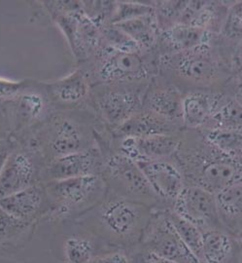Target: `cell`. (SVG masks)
<instances>
[{"instance_id":"6da1fadb","label":"cell","mask_w":242,"mask_h":263,"mask_svg":"<svg viewBox=\"0 0 242 263\" xmlns=\"http://www.w3.org/2000/svg\"><path fill=\"white\" fill-rule=\"evenodd\" d=\"M186 185H194L218 194L242 182V161L216 149L198 130L181 133V143L174 156Z\"/></svg>"},{"instance_id":"7a4b0ae2","label":"cell","mask_w":242,"mask_h":263,"mask_svg":"<svg viewBox=\"0 0 242 263\" xmlns=\"http://www.w3.org/2000/svg\"><path fill=\"white\" fill-rule=\"evenodd\" d=\"M154 211L144 203L107 193L99 205L83 215L82 222L112 250L129 252L141 243Z\"/></svg>"},{"instance_id":"3957f363","label":"cell","mask_w":242,"mask_h":263,"mask_svg":"<svg viewBox=\"0 0 242 263\" xmlns=\"http://www.w3.org/2000/svg\"><path fill=\"white\" fill-rule=\"evenodd\" d=\"M212 45L159 56L158 70L182 92L217 91L215 86L228 82V68Z\"/></svg>"},{"instance_id":"277c9868","label":"cell","mask_w":242,"mask_h":263,"mask_svg":"<svg viewBox=\"0 0 242 263\" xmlns=\"http://www.w3.org/2000/svg\"><path fill=\"white\" fill-rule=\"evenodd\" d=\"M51 217L83 216L99 205L107 196L108 187L103 176H87L44 182Z\"/></svg>"},{"instance_id":"5b68a950","label":"cell","mask_w":242,"mask_h":263,"mask_svg":"<svg viewBox=\"0 0 242 263\" xmlns=\"http://www.w3.org/2000/svg\"><path fill=\"white\" fill-rule=\"evenodd\" d=\"M103 179L108 193L138 201L155 210H166L138 164L119 151L104 157Z\"/></svg>"},{"instance_id":"8992f818","label":"cell","mask_w":242,"mask_h":263,"mask_svg":"<svg viewBox=\"0 0 242 263\" xmlns=\"http://www.w3.org/2000/svg\"><path fill=\"white\" fill-rule=\"evenodd\" d=\"M97 76L105 84L134 83L149 79L152 68L141 52L117 51L100 45Z\"/></svg>"},{"instance_id":"52a82bcc","label":"cell","mask_w":242,"mask_h":263,"mask_svg":"<svg viewBox=\"0 0 242 263\" xmlns=\"http://www.w3.org/2000/svg\"><path fill=\"white\" fill-rule=\"evenodd\" d=\"M171 210L203 232L223 229L214 194L203 188L186 185Z\"/></svg>"},{"instance_id":"ba28073f","label":"cell","mask_w":242,"mask_h":263,"mask_svg":"<svg viewBox=\"0 0 242 263\" xmlns=\"http://www.w3.org/2000/svg\"><path fill=\"white\" fill-rule=\"evenodd\" d=\"M112 85L98 98L97 104L103 119L113 130L130 120L143 109V99L147 89L125 87L124 84Z\"/></svg>"},{"instance_id":"9c48e42d","label":"cell","mask_w":242,"mask_h":263,"mask_svg":"<svg viewBox=\"0 0 242 263\" xmlns=\"http://www.w3.org/2000/svg\"><path fill=\"white\" fill-rule=\"evenodd\" d=\"M104 157L97 148L68 154L50 160L41 170L40 179L44 182L73 179L87 176H102Z\"/></svg>"},{"instance_id":"30bf717a","label":"cell","mask_w":242,"mask_h":263,"mask_svg":"<svg viewBox=\"0 0 242 263\" xmlns=\"http://www.w3.org/2000/svg\"><path fill=\"white\" fill-rule=\"evenodd\" d=\"M158 196L163 207L171 209L186 186L180 168L173 159L136 162Z\"/></svg>"},{"instance_id":"8fae6325","label":"cell","mask_w":242,"mask_h":263,"mask_svg":"<svg viewBox=\"0 0 242 263\" xmlns=\"http://www.w3.org/2000/svg\"><path fill=\"white\" fill-rule=\"evenodd\" d=\"M184 96L176 85L164 76H154L144 94L143 109L183 126L182 104Z\"/></svg>"},{"instance_id":"7c38bea8","label":"cell","mask_w":242,"mask_h":263,"mask_svg":"<svg viewBox=\"0 0 242 263\" xmlns=\"http://www.w3.org/2000/svg\"><path fill=\"white\" fill-rule=\"evenodd\" d=\"M181 143V134L121 139L118 151L135 162L173 159Z\"/></svg>"},{"instance_id":"4fadbf2b","label":"cell","mask_w":242,"mask_h":263,"mask_svg":"<svg viewBox=\"0 0 242 263\" xmlns=\"http://www.w3.org/2000/svg\"><path fill=\"white\" fill-rule=\"evenodd\" d=\"M223 91H193L184 96L182 122L187 130H201L228 101Z\"/></svg>"},{"instance_id":"5bb4252c","label":"cell","mask_w":242,"mask_h":263,"mask_svg":"<svg viewBox=\"0 0 242 263\" xmlns=\"http://www.w3.org/2000/svg\"><path fill=\"white\" fill-rule=\"evenodd\" d=\"M38 177L36 163L28 152L13 151L0 173V199L38 183Z\"/></svg>"},{"instance_id":"9a60e30c","label":"cell","mask_w":242,"mask_h":263,"mask_svg":"<svg viewBox=\"0 0 242 263\" xmlns=\"http://www.w3.org/2000/svg\"><path fill=\"white\" fill-rule=\"evenodd\" d=\"M215 34L204 28L177 24L160 31L157 48L159 56L185 52L213 43Z\"/></svg>"},{"instance_id":"2e32d148","label":"cell","mask_w":242,"mask_h":263,"mask_svg":"<svg viewBox=\"0 0 242 263\" xmlns=\"http://www.w3.org/2000/svg\"><path fill=\"white\" fill-rule=\"evenodd\" d=\"M184 131L180 124L169 121L149 110L142 109L130 120L114 129L115 135L120 138H146L159 135H176Z\"/></svg>"},{"instance_id":"e0dca14e","label":"cell","mask_w":242,"mask_h":263,"mask_svg":"<svg viewBox=\"0 0 242 263\" xmlns=\"http://www.w3.org/2000/svg\"><path fill=\"white\" fill-rule=\"evenodd\" d=\"M45 204L48 205L44 184L35 183L15 194L0 199V209L23 220L36 221Z\"/></svg>"},{"instance_id":"ac0fdd59","label":"cell","mask_w":242,"mask_h":263,"mask_svg":"<svg viewBox=\"0 0 242 263\" xmlns=\"http://www.w3.org/2000/svg\"><path fill=\"white\" fill-rule=\"evenodd\" d=\"M48 148L52 158L88 151L82 132L74 123L66 118L55 119L48 133ZM50 159V160H51Z\"/></svg>"},{"instance_id":"d6986e66","label":"cell","mask_w":242,"mask_h":263,"mask_svg":"<svg viewBox=\"0 0 242 263\" xmlns=\"http://www.w3.org/2000/svg\"><path fill=\"white\" fill-rule=\"evenodd\" d=\"M204 233L201 263H238L242 249L234 236L224 229Z\"/></svg>"},{"instance_id":"ffe728a7","label":"cell","mask_w":242,"mask_h":263,"mask_svg":"<svg viewBox=\"0 0 242 263\" xmlns=\"http://www.w3.org/2000/svg\"><path fill=\"white\" fill-rule=\"evenodd\" d=\"M215 196L224 230L236 235L242 227V182L224 189Z\"/></svg>"},{"instance_id":"44dd1931","label":"cell","mask_w":242,"mask_h":263,"mask_svg":"<svg viewBox=\"0 0 242 263\" xmlns=\"http://www.w3.org/2000/svg\"><path fill=\"white\" fill-rule=\"evenodd\" d=\"M115 26L130 36L137 44L142 53L152 51L157 47L160 29L158 28L156 12Z\"/></svg>"},{"instance_id":"7402d4cb","label":"cell","mask_w":242,"mask_h":263,"mask_svg":"<svg viewBox=\"0 0 242 263\" xmlns=\"http://www.w3.org/2000/svg\"><path fill=\"white\" fill-rule=\"evenodd\" d=\"M48 90L58 101L67 104L83 100L89 93V82L84 72L76 70L71 74L48 84Z\"/></svg>"},{"instance_id":"603a6c76","label":"cell","mask_w":242,"mask_h":263,"mask_svg":"<svg viewBox=\"0 0 242 263\" xmlns=\"http://www.w3.org/2000/svg\"><path fill=\"white\" fill-rule=\"evenodd\" d=\"M198 131L216 149L231 158L242 161V130L213 128Z\"/></svg>"},{"instance_id":"cb8c5ba5","label":"cell","mask_w":242,"mask_h":263,"mask_svg":"<svg viewBox=\"0 0 242 263\" xmlns=\"http://www.w3.org/2000/svg\"><path fill=\"white\" fill-rule=\"evenodd\" d=\"M35 222L10 216L0 209V248L18 247L28 241Z\"/></svg>"},{"instance_id":"d4e9b609","label":"cell","mask_w":242,"mask_h":263,"mask_svg":"<svg viewBox=\"0 0 242 263\" xmlns=\"http://www.w3.org/2000/svg\"><path fill=\"white\" fill-rule=\"evenodd\" d=\"M168 217L174 226L178 235L183 240L190 251L195 254L196 258L201 263L203 258V246H204V233L196 226L189 222L183 217L178 216L171 209L167 210Z\"/></svg>"},{"instance_id":"484cf974","label":"cell","mask_w":242,"mask_h":263,"mask_svg":"<svg viewBox=\"0 0 242 263\" xmlns=\"http://www.w3.org/2000/svg\"><path fill=\"white\" fill-rule=\"evenodd\" d=\"M92 240L86 237L72 236L68 237L64 243V254L66 263H90L97 254H103L98 252V249Z\"/></svg>"},{"instance_id":"4316f807","label":"cell","mask_w":242,"mask_h":263,"mask_svg":"<svg viewBox=\"0 0 242 263\" xmlns=\"http://www.w3.org/2000/svg\"><path fill=\"white\" fill-rule=\"evenodd\" d=\"M213 128L242 130V106L237 104L232 97H229L228 101L204 129Z\"/></svg>"},{"instance_id":"83f0119b","label":"cell","mask_w":242,"mask_h":263,"mask_svg":"<svg viewBox=\"0 0 242 263\" xmlns=\"http://www.w3.org/2000/svg\"><path fill=\"white\" fill-rule=\"evenodd\" d=\"M158 28L164 31L179 23L188 1H158L153 2Z\"/></svg>"},{"instance_id":"f1b7e54d","label":"cell","mask_w":242,"mask_h":263,"mask_svg":"<svg viewBox=\"0 0 242 263\" xmlns=\"http://www.w3.org/2000/svg\"><path fill=\"white\" fill-rule=\"evenodd\" d=\"M155 13L153 2L142 3L133 1L116 2V7L112 15L110 24L117 25L123 22L136 19Z\"/></svg>"},{"instance_id":"f546056e","label":"cell","mask_w":242,"mask_h":263,"mask_svg":"<svg viewBox=\"0 0 242 263\" xmlns=\"http://www.w3.org/2000/svg\"><path fill=\"white\" fill-rule=\"evenodd\" d=\"M220 34L226 40L238 42L242 40V1L233 2L227 11Z\"/></svg>"},{"instance_id":"4dcf8cb0","label":"cell","mask_w":242,"mask_h":263,"mask_svg":"<svg viewBox=\"0 0 242 263\" xmlns=\"http://www.w3.org/2000/svg\"><path fill=\"white\" fill-rule=\"evenodd\" d=\"M127 254L129 255L130 263H175L150 252L140 245L127 252Z\"/></svg>"},{"instance_id":"1f68e13d","label":"cell","mask_w":242,"mask_h":263,"mask_svg":"<svg viewBox=\"0 0 242 263\" xmlns=\"http://www.w3.org/2000/svg\"><path fill=\"white\" fill-rule=\"evenodd\" d=\"M19 107L30 118L37 117L43 109V101L37 95H25L22 97Z\"/></svg>"},{"instance_id":"d6a6232c","label":"cell","mask_w":242,"mask_h":263,"mask_svg":"<svg viewBox=\"0 0 242 263\" xmlns=\"http://www.w3.org/2000/svg\"><path fill=\"white\" fill-rule=\"evenodd\" d=\"M90 263H130V258L127 252L115 250L95 255Z\"/></svg>"},{"instance_id":"836d02e7","label":"cell","mask_w":242,"mask_h":263,"mask_svg":"<svg viewBox=\"0 0 242 263\" xmlns=\"http://www.w3.org/2000/svg\"><path fill=\"white\" fill-rule=\"evenodd\" d=\"M24 87L25 83L22 81L15 82L0 78V101L15 98Z\"/></svg>"},{"instance_id":"e575fe53","label":"cell","mask_w":242,"mask_h":263,"mask_svg":"<svg viewBox=\"0 0 242 263\" xmlns=\"http://www.w3.org/2000/svg\"><path fill=\"white\" fill-rule=\"evenodd\" d=\"M233 100L242 106V76H238L233 82L232 94L229 95Z\"/></svg>"},{"instance_id":"d590c367","label":"cell","mask_w":242,"mask_h":263,"mask_svg":"<svg viewBox=\"0 0 242 263\" xmlns=\"http://www.w3.org/2000/svg\"><path fill=\"white\" fill-rule=\"evenodd\" d=\"M12 152H13V149L9 144L0 142V173Z\"/></svg>"},{"instance_id":"8d00e7d4","label":"cell","mask_w":242,"mask_h":263,"mask_svg":"<svg viewBox=\"0 0 242 263\" xmlns=\"http://www.w3.org/2000/svg\"><path fill=\"white\" fill-rule=\"evenodd\" d=\"M237 59H238L239 65L242 67V40L240 41L239 45H238V48H237Z\"/></svg>"},{"instance_id":"74e56055","label":"cell","mask_w":242,"mask_h":263,"mask_svg":"<svg viewBox=\"0 0 242 263\" xmlns=\"http://www.w3.org/2000/svg\"><path fill=\"white\" fill-rule=\"evenodd\" d=\"M234 238H235V240L237 241V243L242 249V227L240 228V230L236 233V235L234 236Z\"/></svg>"},{"instance_id":"f35d334b","label":"cell","mask_w":242,"mask_h":263,"mask_svg":"<svg viewBox=\"0 0 242 263\" xmlns=\"http://www.w3.org/2000/svg\"><path fill=\"white\" fill-rule=\"evenodd\" d=\"M238 263H242V251L241 254H240V257H239V261H238Z\"/></svg>"}]
</instances>
